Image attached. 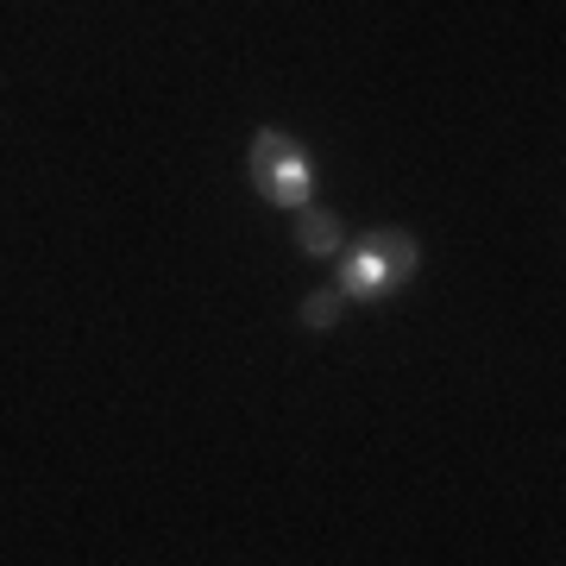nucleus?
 I'll return each instance as SVG.
<instances>
[{
  "label": "nucleus",
  "mask_w": 566,
  "mask_h": 566,
  "mask_svg": "<svg viewBox=\"0 0 566 566\" xmlns=\"http://www.w3.org/2000/svg\"><path fill=\"white\" fill-rule=\"evenodd\" d=\"M245 170H252L264 202H277V208H303L308 196H315V164H308V151L290 139V133H277V126H259V133H252Z\"/></svg>",
  "instance_id": "1"
},
{
  "label": "nucleus",
  "mask_w": 566,
  "mask_h": 566,
  "mask_svg": "<svg viewBox=\"0 0 566 566\" xmlns=\"http://www.w3.org/2000/svg\"><path fill=\"white\" fill-rule=\"evenodd\" d=\"M296 252H303V259H340L346 252L340 214H334V208H315V202L296 208Z\"/></svg>",
  "instance_id": "2"
},
{
  "label": "nucleus",
  "mask_w": 566,
  "mask_h": 566,
  "mask_svg": "<svg viewBox=\"0 0 566 566\" xmlns=\"http://www.w3.org/2000/svg\"><path fill=\"white\" fill-rule=\"evenodd\" d=\"M340 315H346V296H340V290H308L303 308H296V322L315 327V334H322V327H334Z\"/></svg>",
  "instance_id": "3"
}]
</instances>
